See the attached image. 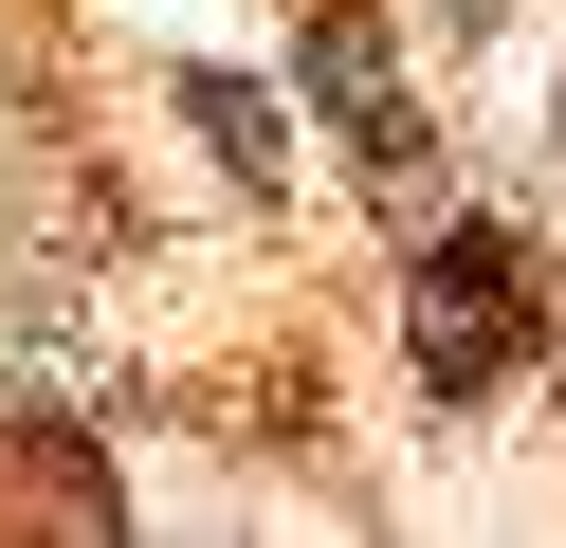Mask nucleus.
I'll return each instance as SVG.
<instances>
[{
    "mask_svg": "<svg viewBox=\"0 0 566 548\" xmlns=\"http://www.w3.org/2000/svg\"><path fill=\"white\" fill-rule=\"evenodd\" d=\"M439 19H457V37H493V19H512V0H439Z\"/></svg>",
    "mask_w": 566,
    "mask_h": 548,
    "instance_id": "nucleus-4",
    "label": "nucleus"
},
{
    "mask_svg": "<svg viewBox=\"0 0 566 548\" xmlns=\"http://www.w3.org/2000/svg\"><path fill=\"white\" fill-rule=\"evenodd\" d=\"M184 110H201V146H220L238 183H274L293 146H274V92H238V73H184Z\"/></svg>",
    "mask_w": 566,
    "mask_h": 548,
    "instance_id": "nucleus-3",
    "label": "nucleus"
},
{
    "mask_svg": "<svg viewBox=\"0 0 566 548\" xmlns=\"http://www.w3.org/2000/svg\"><path fill=\"white\" fill-rule=\"evenodd\" d=\"M402 329H420V384H439V402L512 384V365L548 348V275H530V238H512V219H439V238H420Z\"/></svg>",
    "mask_w": 566,
    "mask_h": 548,
    "instance_id": "nucleus-1",
    "label": "nucleus"
},
{
    "mask_svg": "<svg viewBox=\"0 0 566 548\" xmlns=\"http://www.w3.org/2000/svg\"><path fill=\"white\" fill-rule=\"evenodd\" d=\"M293 73H311V110H329V146H347V165L384 183V201H439V128L402 110V73H384V19H366V0H311Z\"/></svg>",
    "mask_w": 566,
    "mask_h": 548,
    "instance_id": "nucleus-2",
    "label": "nucleus"
}]
</instances>
